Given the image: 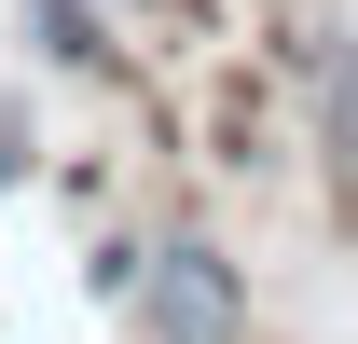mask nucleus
Here are the masks:
<instances>
[{
	"label": "nucleus",
	"instance_id": "nucleus-3",
	"mask_svg": "<svg viewBox=\"0 0 358 344\" xmlns=\"http://www.w3.org/2000/svg\"><path fill=\"white\" fill-rule=\"evenodd\" d=\"M28 28H42L69 69H110V42H96V14H83V0H28Z\"/></svg>",
	"mask_w": 358,
	"mask_h": 344
},
{
	"label": "nucleus",
	"instance_id": "nucleus-2",
	"mask_svg": "<svg viewBox=\"0 0 358 344\" xmlns=\"http://www.w3.org/2000/svg\"><path fill=\"white\" fill-rule=\"evenodd\" d=\"M289 55H303L317 124H331V152H345V193H358V42L331 28V14H303V28H289Z\"/></svg>",
	"mask_w": 358,
	"mask_h": 344
},
{
	"label": "nucleus",
	"instance_id": "nucleus-1",
	"mask_svg": "<svg viewBox=\"0 0 358 344\" xmlns=\"http://www.w3.org/2000/svg\"><path fill=\"white\" fill-rule=\"evenodd\" d=\"M138 317H152V344H248L234 261H221V248H193V234H166V248L138 261Z\"/></svg>",
	"mask_w": 358,
	"mask_h": 344
}]
</instances>
